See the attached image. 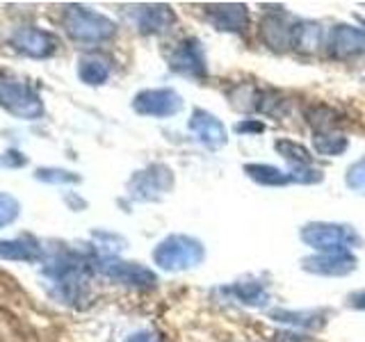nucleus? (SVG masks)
Returning a JSON list of instances; mask_svg holds the SVG:
<instances>
[{
	"label": "nucleus",
	"mask_w": 365,
	"mask_h": 342,
	"mask_svg": "<svg viewBox=\"0 0 365 342\" xmlns=\"http://www.w3.org/2000/svg\"><path fill=\"white\" fill-rule=\"evenodd\" d=\"M142 21H140V28L144 32H165L171 23L176 21L174 11L167 5H153V7H144L142 9Z\"/></svg>",
	"instance_id": "obj_16"
},
{
	"label": "nucleus",
	"mask_w": 365,
	"mask_h": 342,
	"mask_svg": "<svg viewBox=\"0 0 365 342\" xmlns=\"http://www.w3.org/2000/svg\"><path fill=\"white\" fill-rule=\"evenodd\" d=\"M292 28L294 23L281 14H267L260 21V39L269 46L272 51H285L292 46Z\"/></svg>",
	"instance_id": "obj_9"
},
{
	"label": "nucleus",
	"mask_w": 365,
	"mask_h": 342,
	"mask_svg": "<svg viewBox=\"0 0 365 342\" xmlns=\"http://www.w3.org/2000/svg\"><path fill=\"white\" fill-rule=\"evenodd\" d=\"M112 276H117L119 281H125L130 285H144V288H153L155 285V274L135 265V262L133 265L130 262H119V265L112 269Z\"/></svg>",
	"instance_id": "obj_17"
},
{
	"label": "nucleus",
	"mask_w": 365,
	"mask_h": 342,
	"mask_svg": "<svg viewBox=\"0 0 365 342\" xmlns=\"http://www.w3.org/2000/svg\"><path fill=\"white\" fill-rule=\"evenodd\" d=\"M345 185H347L351 192L363 194V197H365V155L359 157L356 162H351V165L347 167Z\"/></svg>",
	"instance_id": "obj_20"
},
{
	"label": "nucleus",
	"mask_w": 365,
	"mask_h": 342,
	"mask_svg": "<svg viewBox=\"0 0 365 342\" xmlns=\"http://www.w3.org/2000/svg\"><path fill=\"white\" fill-rule=\"evenodd\" d=\"M359 260L351 251H329V254H313L302 258V269L315 276H347V274L356 271Z\"/></svg>",
	"instance_id": "obj_3"
},
{
	"label": "nucleus",
	"mask_w": 365,
	"mask_h": 342,
	"mask_svg": "<svg viewBox=\"0 0 365 342\" xmlns=\"http://www.w3.org/2000/svg\"><path fill=\"white\" fill-rule=\"evenodd\" d=\"M128 342H158V340H155V336H151V333H142V336H135V338L128 340Z\"/></svg>",
	"instance_id": "obj_24"
},
{
	"label": "nucleus",
	"mask_w": 365,
	"mask_h": 342,
	"mask_svg": "<svg viewBox=\"0 0 365 342\" xmlns=\"http://www.w3.org/2000/svg\"><path fill=\"white\" fill-rule=\"evenodd\" d=\"M235 133L237 135H260V133H265V123L258 121V119H242V121H237L235 123Z\"/></svg>",
	"instance_id": "obj_21"
},
{
	"label": "nucleus",
	"mask_w": 365,
	"mask_h": 342,
	"mask_svg": "<svg viewBox=\"0 0 365 342\" xmlns=\"http://www.w3.org/2000/svg\"><path fill=\"white\" fill-rule=\"evenodd\" d=\"M299 237L306 247L315 249V254H329V251H351L363 247V237L349 224L334 222H308L302 226Z\"/></svg>",
	"instance_id": "obj_1"
},
{
	"label": "nucleus",
	"mask_w": 365,
	"mask_h": 342,
	"mask_svg": "<svg viewBox=\"0 0 365 342\" xmlns=\"http://www.w3.org/2000/svg\"><path fill=\"white\" fill-rule=\"evenodd\" d=\"M327 46L329 53L338 57V60H349V57H356L365 51V32L356 26L340 23V26L331 28Z\"/></svg>",
	"instance_id": "obj_8"
},
{
	"label": "nucleus",
	"mask_w": 365,
	"mask_h": 342,
	"mask_svg": "<svg viewBox=\"0 0 365 342\" xmlns=\"http://www.w3.org/2000/svg\"><path fill=\"white\" fill-rule=\"evenodd\" d=\"M226 294H231L235 301L249 308H265L269 301V292L265 288V283L256 281V279H245V281H235L226 288Z\"/></svg>",
	"instance_id": "obj_11"
},
{
	"label": "nucleus",
	"mask_w": 365,
	"mask_h": 342,
	"mask_svg": "<svg viewBox=\"0 0 365 342\" xmlns=\"http://www.w3.org/2000/svg\"><path fill=\"white\" fill-rule=\"evenodd\" d=\"M313 148L315 153L334 157V155H342L349 148L347 137L338 133V130H329V133H313Z\"/></svg>",
	"instance_id": "obj_15"
},
{
	"label": "nucleus",
	"mask_w": 365,
	"mask_h": 342,
	"mask_svg": "<svg viewBox=\"0 0 365 342\" xmlns=\"http://www.w3.org/2000/svg\"><path fill=\"white\" fill-rule=\"evenodd\" d=\"M274 342H308V338H304L299 333H277Z\"/></svg>",
	"instance_id": "obj_23"
},
{
	"label": "nucleus",
	"mask_w": 365,
	"mask_h": 342,
	"mask_svg": "<svg viewBox=\"0 0 365 342\" xmlns=\"http://www.w3.org/2000/svg\"><path fill=\"white\" fill-rule=\"evenodd\" d=\"M153 260L158 267H163L167 271H185V269L201 265L205 260V247L197 237L169 235L155 247Z\"/></svg>",
	"instance_id": "obj_2"
},
{
	"label": "nucleus",
	"mask_w": 365,
	"mask_h": 342,
	"mask_svg": "<svg viewBox=\"0 0 365 342\" xmlns=\"http://www.w3.org/2000/svg\"><path fill=\"white\" fill-rule=\"evenodd\" d=\"M269 317L274 322L290 324L297 328H308V331H319L327 324L324 311H288V308H274Z\"/></svg>",
	"instance_id": "obj_12"
},
{
	"label": "nucleus",
	"mask_w": 365,
	"mask_h": 342,
	"mask_svg": "<svg viewBox=\"0 0 365 342\" xmlns=\"http://www.w3.org/2000/svg\"><path fill=\"white\" fill-rule=\"evenodd\" d=\"M182 108V98L174 89H148L135 98V110L146 117H174Z\"/></svg>",
	"instance_id": "obj_6"
},
{
	"label": "nucleus",
	"mask_w": 365,
	"mask_h": 342,
	"mask_svg": "<svg viewBox=\"0 0 365 342\" xmlns=\"http://www.w3.org/2000/svg\"><path fill=\"white\" fill-rule=\"evenodd\" d=\"M187 128L194 133V137L210 151H220L222 146H226L228 142V133H226V125L215 117L212 112H205L201 108H197L192 112Z\"/></svg>",
	"instance_id": "obj_5"
},
{
	"label": "nucleus",
	"mask_w": 365,
	"mask_h": 342,
	"mask_svg": "<svg viewBox=\"0 0 365 342\" xmlns=\"http://www.w3.org/2000/svg\"><path fill=\"white\" fill-rule=\"evenodd\" d=\"M169 64L176 73L192 78V80H205L208 78V62H205V53L199 39H182L176 51L171 53Z\"/></svg>",
	"instance_id": "obj_4"
},
{
	"label": "nucleus",
	"mask_w": 365,
	"mask_h": 342,
	"mask_svg": "<svg viewBox=\"0 0 365 342\" xmlns=\"http://www.w3.org/2000/svg\"><path fill=\"white\" fill-rule=\"evenodd\" d=\"M245 174L262 187H285L290 185V176L288 171H283L274 165H258V162H249L245 165Z\"/></svg>",
	"instance_id": "obj_13"
},
{
	"label": "nucleus",
	"mask_w": 365,
	"mask_h": 342,
	"mask_svg": "<svg viewBox=\"0 0 365 342\" xmlns=\"http://www.w3.org/2000/svg\"><path fill=\"white\" fill-rule=\"evenodd\" d=\"M304 117H306L308 123L313 125L315 133H329V130H334V125L338 121L336 119L338 112L334 108L324 105V103H317V105H311L304 112Z\"/></svg>",
	"instance_id": "obj_18"
},
{
	"label": "nucleus",
	"mask_w": 365,
	"mask_h": 342,
	"mask_svg": "<svg viewBox=\"0 0 365 342\" xmlns=\"http://www.w3.org/2000/svg\"><path fill=\"white\" fill-rule=\"evenodd\" d=\"M290 182H297V185H319L324 180V174L317 167L308 165V167H290L288 171Z\"/></svg>",
	"instance_id": "obj_19"
},
{
	"label": "nucleus",
	"mask_w": 365,
	"mask_h": 342,
	"mask_svg": "<svg viewBox=\"0 0 365 342\" xmlns=\"http://www.w3.org/2000/svg\"><path fill=\"white\" fill-rule=\"evenodd\" d=\"M347 304L351 308H356V311H365V290H359V292H351L347 296Z\"/></svg>",
	"instance_id": "obj_22"
},
{
	"label": "nucleus",
	"mask_w": 365,
	"mask_h": 342,
	"mask_svg": "<svg viewBox=\"0 0 365 342\" xmlns=\"http://www.w3.org/2000/svg\"><path fill=\"white\" fill-rule=\"evenodd\" d=\"M205 19L220 32H245L249 28V7L242 3H220L205 7Z\"/></svg>",
	"instance_id": "obj_7"
},
{
	"label": "nucleus",
	"mask_w": 365,
	"mask_h": 342,
	"mask_svg": "<svg viewBox=\"0 0 365 342\" xmlns=\"http://www.w3.org/2000/svg\"><path fill=\"white\" fill-rule=\"evenodd\" d=\"M324 46V30L315 21H297L292 28V46L297 53L313 55Z\"/></svg>",
	"instance_id": "obj_10"
},
{
	"label": "nucleus",
	"mask_w": 365,
	"mask_h": 342,
	"mask_svg": "<svg viewBox=\"0 0 365 342\" xmlns=\"http://www.w3.org/2000/svg\"><path fill=\"white\" fill-rule=\"evenodd\" d=\"M274 151H277L285 162H290V167H308L313 165V155L311 151L299 144L294 140H285V137H281V140L274 142Z\"/></svg>",
	"instance_id": "obj_14"
}]
</instances>
